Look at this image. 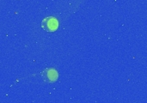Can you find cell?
Returning a JSON list of instances; mask_svg holds the SVG:
<instances>
[{
  "instance_id": "6da1fadb",
  "label": "cell",
  "mask_w": 147,
  "mask_h": 103,
  "mask_svg": "<svg viewBox=\"0 0 147 103\" xmlns=\"http://www.w3.org/2000/svg\"><path fill=\"white\" fill-rule=\"evenodd\" d=\"M41 28L49 33L55 32L59 28V21L54 16L45 17L41 22Z\"/></svg>"
},
{
  "instance_id": "7a4b0ae2",
  "label": "cell",
  "mask_w": 147,
  "mask_h": 103,
  "mask_svg": "<svg viewBox=\"0 0 147 103\" xmlns=\"http://www.w3.org/2000/svg\"><path fill=\"white\" fill-rule=\"evenodd\" d=\"M41 78L47 83H54L59 78V73L53 68H47L41 72Z\"/></svg>"
}]
</instances>
